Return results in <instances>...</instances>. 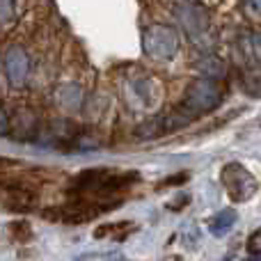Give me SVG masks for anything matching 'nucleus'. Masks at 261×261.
I'll use <instances>...</instances> for the list:
<instances>
[{
    "label": "nucleus",
    "mask_w": 261,
    "mask_h": 261,
    "mask_svg": "<svg viewBox=\"0 0 261 261\" xmlns=\"http://www.w3.org/2000/svg\"><path fill=\"white\" fill-rule=\"evenodd\" d=\"M142 48L147 58L156 62H170L179 53V32L170 25L153 23L142 35Z\"/></svg>",
    "instance_id": "nucleus-3"
},
{
    "label": "nucleus",
    "mask_w": 261,
    "mask_h": 261,
    "mask_svg": "<svg viewBox=\"0 0 261 261\" xmlns=\"http://www.w3.org/2000/svg\"><path fill=\"white\" fill-rule=\"evenodd\" d=\"M35 115L30 110H16L12 117V128H9V135L18 142H28V140L35 135Z\"/></svg>",
    "instance_id": "nucleus-8"
},
{
    "label": "nucleus",
    "mask_w": 261,
    "mask_h": 261,
    "mask_svg": "<svg viewBox=\"0 0 261 261\" xmlns=\"http://www.w3.org/2000/svg\"><path fill=\"white\" fill-rule=\"evenodd\" d=\"M9 236H12L16 243H28L32 239V227L28 220H14L9 222Z\"/></svg>",
    "instance_id": "nucleus-14"
},
{
    "label": "nucleus",
    "mask_w": 261,
    "mask_h": 261,
    "mask_svg": "<svg viewBox=\"0 0 261 261\" xmlns=\"http://www.w3.org/2000/svg\"><path fill=\"white\" fill-rule=\"evenodd\" d=\"M14 167H18V163L9 161V158H0V174H5V172L14 170Z\"/></svg>",
    "instance_id": "nucleus-21"
},
{
    "label": "nucleus",
    "mask_w": 261,
    "mask_h": 261,
    "mask_svg": "<svg viewBox=\"0 0 261 261\" xmlns=\"http://www.w3.org/2000/svg\"><path fill=\"white\" fill-rule=\"evenodd\" d=\"M16 18V0H0V25H7Z\"/></svg>",
    "instance_id": "nucleus-16"
},
{
    "label": "nucleus",
    "mask_w": 261,
    "mask_h": 261,
    "mask_svg": "<svg viewBox=\"0 0 261 261\" xmlns=\"http://www.w3.org/2000/svg\"><path fill=\"white\" fill-rule=\"evenodd\" d=\"M35 204H37V195L32 193V190L14 188L12 193L7 195L5 206L12 208V211H30V208H35Z\"/></svg>",
    "instance_id": "nucleus-11"
},
{
    "label": "nucleus",
    "mask_w": 261,
    "mask_h": 261,
    "mask_svg": "<svg viewBox=\"0 0 261 261\" xmlns=\"http://www.w3.org/2000/svg\"><path fill=\"white\" fill-rule=\"evenodd\" d=\"M245 261H261V259H259V257H248Z\"/></svg>",
    "instance_id": "nucleus-23"
},
{
    "label": "nucleus",
    "mask_w": 261,
    "mask_h": 261,
    "mask_svg": "<svg viewBox=\"0 0 261 261\" xmlns=\"http://www.w3.org/2000/svg\"><path fill=\"white\" fill-rule=\"evenodd\" d=\"M188 172H179V174H174L172 176V179H167L165 181V186H176V184H186V181H188Z\"/></svg>",
    "instance_id": "nucleus-20"
},
{
    "label": "nucleus",
    "mask_w": 261,
    "mask_h": 261,
    "mask_svg": "<svg viewBox=\"0 0 261 261\" xmlns=\"http://www.w3.org/2000/svg\"><path fill=\"white\" fill-rule=\"evenodd\" d=\"M167 261H181L179 257H170V259H167Z\"/></svg>",
    "instance_id": "nucleus-24"
},
{
    "label": "nucleus",
    "mask_w": 261,
    "mask_h": 261,
    "mask_svg": "<svg viewBox=\"0 0 261 261\" xmlns=\"http://www.w3.org/2000/svg\"><path fill=\"white\" fill-rule=\"evenodd\" d=\"M55 101L67 113H78L85 103V94H83L81 85H60L55 92Z\"/></svg>",
    "instance_id": "nucleus-9"
},
{
    "label": "nucleus",
    "mask_w": 261,
    "mask_h": 261,
    "mask_svg": "<svg viewBox=\"0 0 261 261\" xmlns=\"http://www.w3.org/2000/svg\"><path fill=\"white\" fill-rule=\"evenodd\" d=\"M220 176H222V186H225L227 195L231 197V202H239V204L248 202L257 193V179L241 163H227L222 167Z\"/></svg>",
    "instance_id": "nucleus-5"
},
{
    "label": "nucleus",
    "mask_w": 261,
    "mask_h": 261,
    "mask_svg": "<svg viewBox=\"0 0 261 261\" xmlns=\"http://www.w3.org/2000/svg\"><path fill=\"white\" fill-rule=\"evenodd\" d=\"M188 202H190L188 195H181L179 199H172V202H167V208H170V211H179V208H184Z\"/></svg>",
    "instance_id": "nucleus-19"
},
{
    "label": "nucleus",
    "mask_w": 261,
    "mask_h": 261,
    "mask_svg": "<svg viewBox=\"0 0 261 261\" xmlns=\"http://www.w3.org/2000/svg\"><path fill=\"white\" fill-rule=\"evenodd\" d=\"M167 130V124L163 117H153V119H147V122H142L138 128H135V135H138L140 140H153L158 138L161 133H165Z\"/></svg>",
    "instance_id": "nucleus-13"
},
{
    "label": "nucleus",
    "mask_w": 261,
    "mask_h": 261,
    "mask_svg": "<svg viewBox=\"0 0 261 261\" xmlns=\"http://www.w3.org/2000/svg\"><path fill=\"white\" fill-rule=\"evenodd\" d=\"M174 18H176V23H179V28L193 41H199L211 30V14L206 12V7L193 3V0H176Z\"/></svg>",
    "instance_id": "nucleus-4"
},
{
    "label": "nucleus",
    "mask_w": 261,
    "mask_h": 261,
    "mask_svg": "<svg viewBox=\"0 0 261 261\" xmlns=\"http://www.w3.org/2000/svg\"><path fill=\"white\" fill-rule=\"evenodd\" d=\"M236 218L239 216H236L234 208H225V211H220L218 216H213L211 220H208V231H211L213 236H225L227 231L236 225Z\"/></svg>",
    "instance_id": "nucleus-12"
},
{
    "label": "nucleus",
    "mask_w": 261,
    "mask_h": 261,
    "mask_svg": "<svg viewBox=\"0 0 261 261\" xmlns=\"http://www.w3.org/2000/svg\"><path fill=\"white\" fill-rule=\"evenodd\" d=\"M9 128H12V119L9 115L0 108V135H9Z\"/></svg>",
    "instance_id": "nucleus-18"
},
{
    "label": "nucleus",
    "mask_w": 261,
    "mask_h": 261,
    "mask_svg": "<svg viewBox=\"0 0 261 261\" xmlns=\"http://www.w3.org/2000/svg\"><path fill=\"white\" fill-rule=\"evenodd\" d=\"M124 229H133V222H110V225H101L99 229L94 231V239H122L117 231H124Z\"/></svg>",
    "instance_id": "nucleus-15"
},
{
    "label": "nucleus",
    "mask_w": 261,
    "mask_h": 261,
    "mask_svg": "<svg viewBox=\"0 0 261 261\" xmlns=\"http://www.w3.org/2000/svg\"><path fill=\"white\" fill-rule=\"evenodd\" d=\"M248 252L250 254H261V229H257V231H252L250 234V239H248Z\"/></svg>",
    "instance_id": "nucleus-17"
},
{
    "label": "nucleus",
    "mask_w": 261,
    "mask_h": 261,
    "mask_svg": "<svg viewBox=\"0 0 261 261\" xmlns=\"http://www.w3.org/2000/svg\"><path fill=\"white\" fill-rule=\"evenodd\" d=\"M3 67H5V73H7V81L12 85H16V87L25 85L28 73H30V58H28V53L21 46H9L5 50Z\"/></svg>",
    "instance_id": "nucleus-6"
},
{
    "label": "nucleus",
    "mask_w": 261,
    "mask_h": 261,
    "mask_svg": "<svg viewBox=\"0 0 261 261\" xmlns=\"http://www.w3.org/2000/svg\"><path fill=\"white\" fill-rule=\"evenodd\" d=\"M220 101H222L220 85L216 81H208V78H199V81H193L188 85L184 101H181V110L195 119L199 115H206L211 110H216Z\"/></svg>",
    "instance_id": "nucleus-2"
},
{
    "label": "nucleus",
    "mask_w": 261,
    "mask_h": 261,
    "mask_svg": "<svg viewBox=\"0 0 261 261\" xmlns=\"http://www.w3.org/2000/svg\"><path fill=\"white\" fill-rule=\"evenodd\" d=\"M239 50L252 71H261V32H248L241 37Z\"/></svg>",
    "instance_id": "nucleus-7"
},
{
    "label": "nucleus",
    "mask_w": 261,
    "mask_h": 261,
    "mask_svg": "<svg viewBox=\"0 0 261 261\" xmlns=\"http://www.w3.org/2000/svg\"><path fill=\"white\" fill-rule=\"evenodd\" d=\"M245 7H248L252 14L261 16V0H245Z\"/></svg>",
    "instance_id": "nucleus-22"
},
{
    "label": "nucleus",
    "mask_w": 261,
    "mask_h": 261,
    "mask_svg": "<svg viewBox=\"0 0 261 261\" xmlns=\"http://www.w3.org/2000/svg\"><path fill=\"white\" fill-rule=\"evenodd\" d=\"M133 179H135L133 174L124 176V174H115L110 170H87L76 179L73 190L81 197H85V195L87 197H110V195H115L119 188H124Z\"/></svg>",
    "instance_id": "nucleus-1"
},
{
    "label": "nucleus",
    "mask_w": 261,
    "mask_h": 261,
    "mask_svg": "<svg viewBox=\"0 0 261 261\" xmlns=\"http://www.w3.org/2000/svg\"><path fill=\"white\" fill-rule=\"evenodd\" d=\"M197 71L202 73L204 78H208V81H220V78L227 76V67L225 62H222L220 58H216V55H204V58L197 60Z\"/></svg>",
    "instance_id": "nucleus-10"
}]
</instances>
